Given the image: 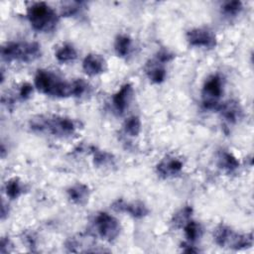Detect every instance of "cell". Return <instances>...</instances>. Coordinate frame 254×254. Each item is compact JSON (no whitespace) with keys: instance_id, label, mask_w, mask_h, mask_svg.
I'll list each match as a JSON object with an SVG mask.
<instances>
[{"instance_id":"6","label":"cell","mask_w":254,"mask_h":254,"mask_svg":"<svg viewBox=\"0 0 254 254\" xmlns=\"http://www.w3.org/2000/svg\"><path fill=\"white\" fill-rule=\"evenodd\" d=\"M222 94V80L219 75L213 74L209 76L202 87L203 105L207 109L218 110L221 103L218 102Z\"/></svg>"},{"instance_id":"15","label":"cell","mask_w":254,"mask_h":254,"mask_svg":"<svg viewBox=\"0 0 254 254\" xmlns=\"http://www.w3.org/2000/svg\"><path fill=\"white\" fill-rule=\"evenodd\" d=\"M217 111H220L221 115L230 122H235L241 113L239 105L234 101H228L220 104Z\"/></svg>"},{"instance_id":"4","label":"cell","mask_w":254,"mask_h":254,"mask_svg":"<svg viewBox=\"0 0 254 254\" xmlns=\"http://www.w3.org/2000/svg\"><path fill=\"white\" fill-rule=\"evenodd\" d=\"M28 19L32 27L40 32L54 30L59 21L57 13L45 2L33 4L28 9Z\"/></svg>"},{"instance_id":"24","label":"cell","mask_w":254,"mask_h":254,"mask_svg":"<svg viewBox=\"0 0 254 254\" xmlns=\"http://www.w3.org/2000/svg\"><path fill=\"white\" fill-rule=\"evenodd\" d=\"M78 6H79V3H77V2L68 3L66 7L63 8L62 13L64 16H71V15L75 14L78 11Z\"/></svg>"},{"instance_id":"26","label":"cell","mask_w":254,"mask_h":254,"mask_svg":"<svg viewBox=\"0 0 254 254\" xmlns=\"http://www.w3.org/2000/svg\"><path fill=\"white\" fill-rule=\"evenodd\" d=\"M33 92V87L31 84L29 83H24L22 86H21V89H20V96L23 98V99H27L28 97H30L31 93Z\"/></svg>"},{"instance_id":"20","label":"cell","mask_w":254,"mask_h":254,"mask_svg":"<svg viewBox=\"0 0 254 254\" xmlns=\"http://www.w3.org/2000/svg\"><path fill=\"white\" fill-rule=\"evenodd\" d=\"M5 190H6V194L11 199H15V198L19 197L21 195V193L23 192V187H22L19 179L13 178L6 183Z\"/></svg>"},{"instance_id":"13","label":"cell","mask_w":254,"mask_h":254,"mask_svg":"<svg viewBox=\"0 0 254 254\" xmlns=\"http://www.w3.org/2000/svg\"><path fill=\"white\" fill-rule=\"evenodd\" d=\"M68 197L76 204H83L88 199L89 190L83 184H76L67 190Z\"/></svg>"},{"instance_id":"1","label":"cell","mask_w":254,"mask_h":254,"mask_svg":"<svg viewBox=\"0 0 254 254\" xmlns=\"http://www.w3.org/2000/svg\"><path fill=\"white\" fill-rule=\"evenodd\" d=\"M30 127L37 132H48L58 136H67L74 133L76 122L62 116H37L30 120Z\"/></svg>"},{"instance_id":"7","label":"cell","mask_w":254,"mask_h":254,"mask_svg":"<svg viewBox=\"0 0 254 254\" xmlns=\"http://www.w3.org/2000/svg\"><path fill=\"white\" fill-rule=\"evenodd\" d=\"M95 228L99 236L107 241L114 240L120 233L119 221L106 212H100L95 217Z\"/></svg>"},{"instance_id":"3","label":"cell","mask_w":254,"mask_h":254,"mask_svg":"<svg viewBox=\"0 0 254 254\" xmlns=\"http://www.w3.org/2000/svg\"><path fill=\"white\" fill-rule=\"evenodd\" d=\"M2 58L8 62H33L41 57V47L38 43L32 42H10L2 47Z\"/></svg>"},{"instance_id":"21","label":"cell","mask_w":254,"mask_h":254,"mask_svg":"<svg viewBox=\"0 0 254 254\" xmlns=\"http://www.w3.org/2000/svg\"><path fill=\"white\" fill-rule=\"evenodd\" d=\"M124 130L130 136H138L141 131V121L137 116L129 117L124 123Z\"/></svg>"},{"instance_id":"17","label":"cell","mask_w":254,"mask_h":254,"mask_svg":"<svg viewBox=\"0 0 254 254\" xmlns=\"http://www.w3.org/2000/svg\"><path fill=\"white\" fill-rule=\"evenodd\" d=\"M77 57V53L75 49L69 45V44H64L61 48L58 49L56 52V58L59 62L61 63H69L75 60Z\"/></svg>"},{"instance_id":"23","label":"cell","mask_w":254,"mask_h":254,"mask_svg":"<svg viewBox=\"0 0 254 254\" xmlns=\"http://www.w3.org/2000/svg\"><path fill=\"white\" fill-rule=\"evenodd\" d=\"M222 9L227 15H236L242 9V3L240 1H229L223 4Z\"/></svg>"},{"instance_id":"25","label":"cell","mask_w":254,"mask_h":254,"mask_svg":"<svg viewBox=\"0 0 254 254\" xmlns=\"http://www.w3.org/2000/svg\"><path fill=\"white\" fill-rule=\"evenodd\" d=\"M173 58H174V55L171 54L170 52L166 51V50L160 51V52L157 54V56H156V60H157L158 62H160L161 64L168 63V62H170Z\"/></svg>"},{"instance_id":"18","label":"cell","mask_w":254,"mask_h":254,"mask_svg":"<svg viewBox=\"0 0 254 254\" xmlns=\"http://www.w3.org/2000/svg\"><path fill=\"white\" fill-rule=\"evenodd\" d=\"M184 230L186 237L189 241V243L196 241L201 233V229L198 223H196L193 220H189L185 225H184Z\"/></svg>"},{"instance_id":"2","label":"cell","mask_w":254,"mask_h":254,"mask_svg":"<svg viewBox=\"0 0 254 254\" xmlns=\"http://www.w3.org/2000/svg\"><path fill=\"white\" fill-rule=\"evenodd\" d=\"M35 85L39 91L48 95L58 97L73 96V81H64L49 70H38L35 76Z\"/></svg>"},{"instance_id":"14","label":"cell","mask_w":254,"mask_h":254,"mask_svg":"<svg viewBox=\"0 0 254 254\" xmlns=\"http://www.w3.org/2000/svg\"><path fill=\"white\" fill-rule=\"evenodd\" d=\"M162 64H163L158 62L156 59L154 61H152L150 64H147L146 72H147L148 77L153 82L160 83V82H162L166 78L167 72H166L165 67Z\"/></svg>"},{"instance_id":"10","label":"cell","mask_w":254,"mask_h":254,"mask_svg":"<svg viewBox=\"0 0 254 254\" xmlns=\"http://www.w3.org/2000/svg\"><path fill=\"white\" fill-rule=\"evenodd\" d=\"M105 67L106 64L104 59L96 54H88L82 62L84 72L91 76L102 73L105 70Z\"/></svg>"},{"instance_id":"22","label":"cell","mask_w":254,"mask_h":254,"mask_svg":"<svg viewBox=\"0 0 254 254\" xmlns=\"http://www.w3.org/2000/svg\"><path fill=\"white\" fill-rule=\"evenodd\" d=\"M191 211H192L191 207L186 206V207L182 208L178 213H176L174 216V219H173V223L175 224V226L176 227L184 226L190 220Z\"/></svg>"},{"instance_id":"11","label":"cell","mask_w":254,"mask_h":254,"mask_svg":"<svg viewBox=\"0 0 254 254\" xmlns=\"http://www.w3.org/2000/svg\"><path fill=\"white\" fill-rule=\"evenodd\" d=\"M132 85L130 83H126L122 85L121 88L112 96V103L119 113H123L127 108L132 96Z\"/></svg>"},{"instance_id":"12","label":"cell","mask_w":254,"mask_h":254,"mask_svg":"<svg viewBox=\"0 0 254 254\" xmlns=\"http://www.w3.org/2000/svg\"><path fill=\"white\" fill-rule=\"evenodd\" d=\"M183 169V163L177 158H166L157 166L158 174L167 178L179 174Z\"/></svg>"},{"instance_id":"8","label":"cell","mask_w":254,"mask_h":254,"mask_svg":"<svg viewBox=\"0 0 254 254\" xmlns=\"http://www.w3.org/2000/svg\"><path fill=\"white\" fill-rule=\"evenodd\" d=\"M187 39L190 46L211 49L216 45L215 35L208 29L195 28L187 33Z\"/></svg>"},{"instance_id":"9","label":"cell","mask_w":254,"mask_h":254,"mask_svg":"<svg viewBox=\"0 0 254 254\" xmlns=\"http://www.w3.org/2000/svg\"><path fill=\"white\" fill-rule=\"evenodd\" d=\"M112 208L115 211L127 212L136 218L144 217L149 213L147 206H145V204L140 201L126 202L123 199H117L112 203Z\"/></svg>"},{"instance_id":"5","label":"cell","mask_w":254,"mask_h":254,"mask_svg":"<svg viewBox=\"0 0 254 254\" xmlns=\"http://www.w3.org/2000/svg\"><path fill=\"white\" fill-rule=\"evenodd\" d=\"M213 237L216 244L219 246L234 250L249 248L253 244L252 233L240 234L223 224H220L216 227L213 233Z\"/></svg>"},{"instance_id":"27","label":"cell","mask_w":254,"mask_h":254,"mask_svg":"<svg viewBox=\"0 0 254 254\" xmlns=\"http://www.w3.org/2000/svg\"><path fill=\"white\" fill-rule=\"evenodd\" d=\"M94 160H95V164H96L97 166L104 165V164L106 163V161L108 160L107 154L102 153V152H97V153L94 155Z\"/></svg>"},{"instance_id":"19","label":"cell","mask_w":254,"mask_h":254,"mask_svg":"<svg viewBox=\"0 0 254 254\" xmlns=\"http://www.w3.org/2000/svg\"><path fill=\"white\" fill-rule=\"evenodd\" d=\"M115 51L119 57H126L130 52L131 40L125 35H120L115 40Z\"/></svg>"},{"instance_id":"16","label":"cell","mask_w":254,"mask_h":254,"mask_svg":"<svg viewBox=\"0 0 254 254\" xmlns=\"http://www.w3.org/2000/svg\"><path fill=\"white\" fill-rule=\"evenodd\" d=\"M218 165L226 172H233L239 167V162L232 154L222 151L218 157Z\"/></svg>"}]
</instances>
